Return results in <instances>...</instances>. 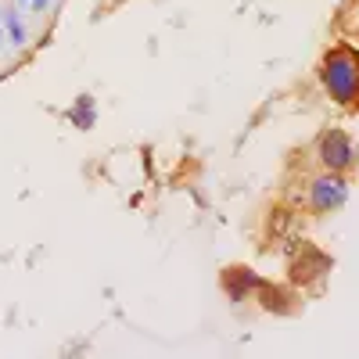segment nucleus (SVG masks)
I'll use <instances>...</instances> for the list:
<instances>
[{"instance_id":"obj_1","label":"nucleus","mask_w":359,"mask_h":359,"mask_svg":"<svg viewBox=\"0 0 359 359\" xmlns=\"http://www.w3.org/2000/svg\"><path fill=\"white\" fill-rule=\"evenodd\" d=\"M323 86L338 104H352L359 97V57L348 47H338L323 62Z\"/></svg>"},{"instance_id":"obj_2","label":"nucleus","mask_w":359,"mask_h":359,"mask_svg":"<svg viewBox=\"0 0 359 359\" xmlns=\"http://www.w3.org/2000/svg\"><path fill=\"white\" fill-rule=\"evenodd\" d=\"M352 158H355V147H352L348 133L331 130V133L323 137V144H320V162L331 169V172H345V169L352 165Z\"/></svg>"},{"instance_id":"obj_3","label":"nucleus","mask_w":359,"mask_h":359,"mask_svg":"<svg viewBox=\"0 0 359 359\" xmlns=\"http://www.w3.org/2000/svg\"><path fill=\"white\" fill-rule=\"evenodd\" d=\"M345 198H348V184H345L341 176H320V180H313L309 201H313V208H320V212H327V208H338Z\"/></svg>"},{"instance_id":"obj_4","label":"nucleus","mask_w":359,"mask_h":359,"mask_svg":"<svg viewBox=\"0 0 359 359\" xmlns=\"http://www.w3.org/2000/svg\"><path fill=\"white\" fill-rule=\"evenodd\" d=\"M255 284H259V277L252 273V269H226L223 273V287H226V294L233 298V302H241Z\"/></svg>"},{"instance_id":"obj_5","label":"nucleus","mask_w":359,"mask_h":359,"mask_svg":"<svg viewBox=\"0 0 359 359\" xmlns=\"http://www.w3.org/2000/svg\"><path fill=\"white\" fill-rule=\"evenodd\" d=\"M72 123H76V126H83V130L94 126V104H90L86 97H83V101L72 108Z\"/></svg>"},{"instance_id":"obj_6","label":"nucleus","mask_w":359,"mask_h":359,"mask_svg":"<svg viewBox=\"0 0 359 359\" xmlns=\"http://www.w3.org/2000/svg\"><path fill=\"white\" fill-rule=\"evenodd\" d=\"M8 29H11V40H15V43H22V40H25V29L18 25V18H8Z\"/></svg>"},{"instance_id":"obj_7","label":"nucleus","mask_w":359,"mask_h":359,"mask_svg":"<svg viewBox=\"0 0 359 359\" xmlns=\"http://www.w3.org/2000/svg\"><path fill=\"white\" fill-rule=\"evenodd\" d=\"M33 4H36V8H47V0H33Z\"/></svg>"}]
</instances>
